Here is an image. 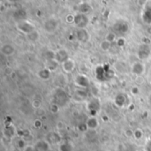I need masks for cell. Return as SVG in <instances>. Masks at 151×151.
I'll use <instances>...</instances> for the list:
<instances>
[{
	"label": "cell",
	"mask_w": 151,
	"mask_h": 151,
	"mask_svg": "<svg viewBox=\"0 0 151 151\" xmlns=\"http://www.w3.org/2000/svg\"><path fill=\"white\" fill-rule=\"evenodd\" d=\"M12 127H8L7 130H9V129H12ZM8 134H11V135H12V136L13 135V133H12V132H8Z\"/></svg>",
	"instance_id": "37"
},
{
	"label": "cell",
	"mask_w": 151,
	"mask_h": 151,
	"mask_svg": "<svg viewBox=\"0 0 151 151\" xmlns=\"http://www.w3.org/2000/svg\"><path fill=\"white\" fill-rule=\"evenodd\" d=\"M16 27L19 32L25 34L26 35L32 33V32H34L35 30H36L34 24H32L31 22H29L27 20H20V21H19L16 24Z\"/></svg>",
	"instance_id": "1"
},
{
	"label": "cell",
	"mask_w": 151,
	"mask_h": 151,
	"mask_svg": "<svg viewBox=\"0 0 151 151\" xmlns=\"http://www.w3.org/2000/svg\"><path fill=\"white\" fill-rule=\"evenodd\" d=\"M145 72V65L142 62H135L132 65V73L137 76H141Z\"/></svg>",
	"instance_id": "9"
},
{
	"label": "cell",
	"mask_w": 151,
	"mask_h": 151,
	"mask_svg": "<svg viewBox=\"0 0 151 151\" xmlns=\"http://www.w3.org/2000/svg\"><path fill=\"white\" fill-rule=\"evenodd\" d=\"M26 144V141L25 140H19V142H18V146H19V148H21V149H25L26 148V146L27 145H25Z\"/></svg>",
	"instance_id": "30"
},
{
	"label": "cell",
	"mask_w": 151,
	"mask_h": 151,
	"mask_svg": "<svg viewBox=\"0 0 151 151\" xmlns=\"http://www.w3.org/2000/svg\"><path fill=\"white\" fill-rule=\"evenodd\" d=\"M26 36H27V39L28 41H30V42H36L39 39V37H40V34L38 33L37 30H35L34 32L27 35Z\"/></svg>",
	"instance_id": "19"
},
{
	"label": "cell",
	"mask_w": 151,
	"mask_h": 151,
	"mask_svg": "<svg viewBox=\"0 0 151 151\" xmlns=\"http://www.w3.org/2000/svg\"><path fill=\"white\" fill-rule=\"evenodd\" d=\"M137 151H142V150H137Z\"/></svg>",
	"instance_id": "39"
},
{
	"label": "cell",
	"mask_w": 151,
	"mask_h": 151,
	"mask_svg": "<svg viewBox=\"0 0 151 151\" xmlns=\"http://www.w3.org/2000/svg\"><path fill=\"white\" fill-rule=\"evenodd\" d=\"M58 22L57 21V19H55L53 18L48 19L43 24V27H44L45 31L50 34L54 33L58 29Z\"/></svg>",
	"instance_id": "4"
},
{
	"label": "cell",
	"mask_w": 151,
	"mask_h": 151,
	"mask_svg": "<svg viewBox=\"0 0 151 151\" xmlns=\"http://www.w3.org/2000/svg\"><path fill=\"white\" fill-rule=\"evenodd\" d=\"M78 10H79V13H82V14L87 15L88 13L92 12L93 8L88 3H83V4H80L78 6Z\"/></svg>",
	"instance_id": "16"
},
{
	"label": "cell",
	"mask_w": 151,
	"mask_h": 151,
	"mask_svg": "<svg viewBox=\"0 0 151 151\" xmlns=\"http://www.w3.org/2000/svg\"><path fill=\"white\" fill-rule=\"evenodd\" d=\"M32 105H33V107L35 109H40L41 106H42V104H41V102L39 100H34L32 102Z\"/></svg>",
	"instance_id": "27"
},
{
	"label": "cell",
	"mask_w": 151,
	"mask_h": 151,
	"mask_svg": "<svg viewBox=\"0 0 151 151\" xmlns=\"http://www.w3.org/2000/svg\"><path fill=\"white\" fill-rule=\"evenodd\" d=\"M66 21L68 23H72V22H74V16L73 15H68L66 17Z\"/></svg>",
	"instance_id": "33"
},
{
	"label": "cell",
	"mask_w": 151,
	"mask_h": 151,
	"mask_svg": "<svg viewBox=\"0 0 151 151\" xmlns=\"http://www.w3.org/2000/svg\"><path fill=\"white\" fill-rule=\"evenodd\" d=\"M148 32H149V34H150L151 35V26L150 27H149V28H148Z\"/></svg>",
	"instance_id": "38"
},
{
	"label": "cell",
	"mask_w": 151,
	"mask_h": 151,
	"mask_svg": "<svg viewBox=\"0 0 151 151\" xmlns=\"http://www.w3.org/2000/svg\"><path fill=\"white\" fill-rule=\"evenodd\" d=\"M145 151H151V141H150L147 143V145L145 147Z\"/></svg>",
	"instance_id": "36"
},
{
	"label": "cell",
	"mask_w": 151,
	"mask_h": 151,
	"mask_svg": "<svg viewBox=\"0 0 151 151\" xmlns=\"http://www.w3.org/2000/svg\"><path fill=\"white\" fill-rule=\"evenodd\" d=\"M117 43H118V45H119V47H123V46H125V44H126V39L123 38V37L119 38V39L117 40Z\"/></svg>",
	"instance_id": "28"
},
{
	"label": "cell",
	"mask_w": 151,
	"mask_h": 151,
	"mask_svg": "<svg viewBox=\"0 0 151 151\" xmlns=\"http://www.w3.org/2000/svg\"><path fill=\"white\" fill-rule=\"evenodd\" d=\"M49 143L50 144H57V143H59L61 142V136L56 133V132H53V133H50L48 135H47V139H46Z\"/></svg>",
	"instance_id": "13"
},
{
	"label": "cell",
	"mask_w": 151,
	"mask_h": 151,
	"mask_svg": "<svg viewBox=\"0 0 151 151\" xmlns=\"http://www.w3.org/2000/svg\"><path fill=\"white\" fill-rule=\"evenodd\" d=\"M23 151H35L34 145H27Z\"/></svg>",
	"instance_id": "32"
},
{
	"label": "cell",
	"mask_w": 151,
	"mask_h": 151,
	"mask_svg": "<svg viewBox=\"0 0 151 151\" xmlns=\"http://www.w3.org/2000/svg\"><path fill=\"white\" fill-rule=\"evenodd\" d=\"M137 55H138V58H139L140 60H146V59H148L151 55L150 47L148 44L142 43L139 47V49H138Z\"/></svg>",
	"instance_id": "3"
},
{
	"label": "cell",
	"mask_w": 151,
	"mask_h": 151,
	"mask_svg": "<svg viewBox=\"0 0 151 151\" xmlns=\"http://www.w3.org/2000/svg\"><path fill=\"white\" fill-rule=\"evenodd\" d=\"M105 40L108 41V42H110L111 43L112 42H114V41L116 40V35H115L114 33H112V32H110V33H108V34L106 35Z\"/></svg>",
	"instance_id": "23"
},
{
	"label": "cell",
	"mask_w": 151,
	"mask_h": 151,
	"mask_svg": "<svg viewBox=\"0 0 151 151\" xmlns=\"http://www.w3.org/2000/svg\"><path fill=\"white\" fill-rule=\"evenodd\" d=\"M58 66V63L55 60H48L47 61V65H46V68L49 69L50 72H53L56 70Z\"/></svg>",
	"instance_id": "21"
},
{
	"label": "cell",
	"mask_w": 151,
	"mask_h": 151,
	"mask_svg": "<svg viewBox=\"0 0 151 151\" xmlns=\"http://www.w3.org/2000/svg\"><path fill=\"white\" fill-rule=\"evenodd\" d=\"M142 135H143V133H142V131L141 129H136V130H134V137L136 140H140V139H142Z\"/></svg>",
	"instance_id": "24"
},
{
	"label": "cell",
	"mask_w": 151,
	"mask_h": 151,
	"mask_svg": "<svg viewBox=\"0 0 151 151\" xmlns=\"http://www.w3.org/2000/svg\"><path fill=\"white\" fill-rule=\"evenodd\" d=\"M50 71L49 69H47L46 67L45 68H42L41 69L38 73H37V75L40 79L43 80V81H48L50 78Z\"/></svg>",
	"instance_id": "17"
},
{
	"label": "cell",
	"mask_w": 151,
	"mask_h": 151,
	"mask_svg": "<svg viewBox=\"0 0 151 151\" xmlns=\"http://www.w3.org/2000/svg\"><path fill=\"white\" fill-rule=\"evenodd\" d=\"M142 19L145 23L151 24V1L147 2V4H145L142 12Z\"/></svg>",
	"instance_id": "8"
},
{
	"label": "cell",
	"mask_w": 151,
	"mask_h": 151,
	"mask_svg": "<svg viewBox=\"0 0 151 151\" xmlns=\"http://www.w3.org/2000/svg\"><path fill=\"white\" fill-rule=\"evenodd\" d=\"M74 68H75V63H74L73 59H72V58H69L68 60H66L65 63L62 64L63 71H65L67 73H72L74 70Z\"/></svg>",
	"instance_id": "12"
},
{
	"label": "cell",
	"mask_w": 151,
	"mask_h": 151,
	"mask_svg": "<svg viewBox=\"0 0 151 151\" xmlns=\"http://www.w3.org/2000/svg\"><path fill=\"white\" fill-rule=\"evenodd\" d=\"M114 27H115V29H116V31H118V32H121V33H125V32H127V30H128V25L127 24V23H125V22H118L115 26H114Z\"/></svg>",
	"instance_id": "18"
},
{
	"label": "cell",
	"mask_w": 151,
	"mask_h": 151,
	"mask_svg": "<svg viewBox=\"0 0 151 151\" xmlns=\"http://www.w3.org/2000/svg\"><path fill=\"white\" fill-rule=\"evenodd\" d=\"M60 150L61 151H72V147L68 143H64L60 146Z\"/></svg>",
	"instance_id": "25"
},
{
	"label": "cell",
	"mask_w": 151,
	"mask_h": 151,
	"mask_svg": "<svg viewBox=\"0 0 151 151\" xmlns=\"http://www.w3.org/2000/svg\"><path fill=\"white\" fill-rule=\"evenodd\" d=\"M138 93H139V88L137 87H134L132 88V94L133 95H137Z\"/></svg>",
	"instance_id": "35"
},
{
	"label": "cell",
	"mask_w": 151,
	"mask_h": 151,
	"mask_svg": "<svg viewBox=\"0 0 151 151\" xmlns=\"http://www.w3.org/2000/svg\"><path fill=\"white\" fill-rule=\"evenodd\" d=\"M15 51V49L14 47L10 44V43H6V44H4L2 47H1V52L4 55V56H12Z\"/></svg>",
	"instance_id": "15"
},
{
	"label": "cell",
	"mask_w": 151,
	"mask_h": 151,
	"mask_svg": "<svg viewBox=\"0 0 151 151\" xmlns=\"http://www.w3.org/2000/svg\"><path fill=\"white\" fill-rule=\"evenodd\" d=\"M111 47V43L106 40H104L101 43H100V48L102 49V50L104 51H108Z\"/></svg>",
	"instance_id": "22"
},
{
	"label": "cell",
	"mask_w": 151,
	"mask_h": 151,
	"mask_svg": "<svg viewBox=\"0 0 151 151\" xmlns=\"http://www.w3.org/2000/svg\"><path fill=\"white\" fill-rule=\"evenodd\" d=\"M78 129L81 131V132H85L87 129H88V127H87V125H86V123L85 124H81V125H79L78 126Z\"/></svg>",
	"instance_id": "29"
},
{
	"label": "cell",
	"mask_w": 151,
	"mask_h": 151,
	"mask_svg": "<svg viewBox=\"0 0 151 151\" xmlns=\"http://www.w3.org/2000/svg\"><path fill=\"white\" fill-rule=\"evenodd\" d=\"M75 35H76V39L81 42H87L90 38V35L88 31L86 30L85 28H79Z\"/></svg>",
	"instance_id": "6"
},
{
	"label": "cell",
	"mask_w": 151,
	"mask_h": 151,
	"mask_svg": "<svg viewBox=\"0 0 151 151\" xmlns=\"http://www.w3.org/2000/svg\"><path fill=\"white\" fill-rule=\"evenodd\" d=\"M35 151H50V144L47 140H40L34 145Z\"/></svg>",
	"instance_id": "7"
},
{
	"label": "cell",
	"mask_w": 151,
	"mask_h": 151,
	"mask_svg": "<svg viewBox=\"0 0 151 151\" xmlns=\"http://www.w3.org/2000/svg\"><path fill=\"white\" fill-rule=\"evenodd\" d=\"M42 121L40 119H35V122H34V127L35 128H40L42 127Z\"/></svg>",
	"instance_id": "31"
},
{
	"label": "cell",
	"mask_w": 151,
	"mask_h": 151,
	"mask_svg": "<svg viewBox=\"0 0 151 151\" xmlns=\"http://www.w3.org/2000/svg\"><path fill=\"white\" fill-rule=\"evenodd\" d=\"M86 125H87L88 129L95 130V129H96L99 127V122H98V119L96 117H92L91 116L90 118L88 119V120L86 122Z\"/></svg>",
	"instance_id": "14"
},
{
	"label": "cell",
	"mask_w": 151,
	"mask_h": 151,
	"mask_svg": "<svg viewBox=\"0 0 151 151\" xmlns=\"http://www.w3.org/2000/svg\"><path fill=\"white\" fill-rule=\"evenodd\" d=\"M75 83L81 88H88L89 86V80L84 74H80L75 78Z\"/></svg>",
	"instance_id": "10"
},
{
	"label": "cell",
	"mask_w": 151,
	"mask_h": 151,
	"mask_svg": "<svg viewBox=\"0 0 151 151\" xmlns=\"http://www.w3.org/2000/svg\"><path fill=\"white\" fill-rule=\"evenodd\" d=\"M115 103L118 106L122 107L126 104V96L123 95H119L115 99Z\"/></svg>",
	"instance_id": "20"
},
{
	"label": "cell",
	"mask_w": 151,
	"mask_h": 151,
	"mask_svg": "<svg viewBox=\"0 0 151 151\" xmlns=\"http://www.w3.org/2000/svg\"><path fill=\"white\" fill-rule=\"evenodd\" d=\"M58 110H59V108H58V106L57 104H52L50 106V111L52 113H57V112L58 111Z\"/></svg>",
	"instance_id": "26"
},
{
	"label": "cell",
	"mask_w": 151,
	"mask_h": 151,
	"mask_svg": "<svg viewBox=\"0 0 151 151\" xmlns=\"http://www.w3.org/2000/svg\"><path fill=\"white\" fill-rule=\"evenodd\" d=\"M89 22V19L87 15L82 13H78L74 16V24L79 28H85Z\"/></svg>",
	"instance_id": "2"
},
{
	"label": "cell",
	"mask_w": 151,
	"mask_h": 151,
	"mask_svg": "<svg viewBox=\"0 0 151 151\" xmlns=\"http://www.w3.org/2000/svg\"><path fill=\"white\" fill-rule=\"evenodd\" d=\"M70 58H69V55H68V52L65 49H60L58 50V51L55 52V61L58 64L60 63L61 65L63 63H65L66 60H68Z\"/></svg>",
	"instance_id": "5"
},
{
	"label": "cell",
	"mask_w": 151,
	"mask_h": 151,
	"mask_svg": "<svg viewBox=\"0 0 151 151\" xmlns=\"http://www.w3.org/2000/svg\"><path fill=\"white\" fill-rule=\"evenodd\" d=\"M134 131H133L131 129H128V130L126 131V135L127 137H133L134 136Z\"/></svg>",
	"instance_id": "34"
},
{
	"label": "cell",
	"mask_w": 151,
	"mask_h": 151,
	"mask_svg": "<svg viewBox=\"0 0 151 151\" xmlns=\"http://www.w3.org/2000/svg\"><path fill=\"white\" fill-rule=\"evenodd\" d=\"M88 107V110H89L92 117H96V111H98V109H100V102L97 99L94 98L93 100H91L89 102Z\"/></svg>",
	"instance_id": "11"
}]
</instances>
